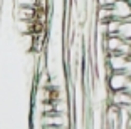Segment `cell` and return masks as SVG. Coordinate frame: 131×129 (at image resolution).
<instances>
[{
    "mask_svg": "<svg viewBox=\"0 0 131 129\" xmlns=\"http://www.w3.org/2000/svg\"><path fill=\"white\" fill-rule=\"evenodd\" d=\"M129 80L131 77L126 72H111L106 79V82H108V87L111 92H118V91H126Z\"/></svg>",
    "mask_w": 131,
    "mask_h": 129,
    "instance_id": "1",
    "label": "cell"
},
{
    "mask_svg": "<svg viewBox=\"0 0 131 129\" xmlns=\"http://www.w3.org/2000/svg\"><path fill=\"white\" fill-rule=\"evenodd\" d=\"M113 19L124 22V20H131V2L129 0H116V4L111 7Z\"/></svg>",
    "mask_w": 131,
    "mask_h": 129,
    "instance_id": "2",
    "label": "cell"
},
{
    "mask_svg": "<svg viewBox=\"0 0 131 129\" xmlns=\"http://www.w3.org/2000/svg\"><path fill=\"white\" fill-rule=\"evenodd\" d=\"M128 61H129V57L123 55V54H108L106 65L111 72H124Z\"/></svg>",
    "mask_w": 131,
    "mask_h": 129,
    "instance_id": "3",
    "label": "cell"
},
{
    "mask_svg": "<svg viewBox=\"0 0 131 129\" xmlns=\"http://www.w3.org/2000/svg\"><path fill=\"white\" fill-rule=\"evenodd\" d=\"M109 104L116 107H129L131 106V94L128 91H118L109 94Z\"/></svg>",
    "mask_w": 131,
    "mask_h": 129,
    "instance_id": "4",
    "label": "cell"
},
{
    "mask_svg": "<svg viewBox=\"0 0 131 129\" xmlns=\"http://www.w3.org/2000/svg\"><path fill=\"white\" fill-rule=\"evenodd\" d=\"M39 15V8L32 7H17L15 8V19L24 22H35Z\"/></svg>",
    "mask_w": 131,
    "mask_h": 129,
    "instance_id": "5",
    "label": "cell"
},
{
    "mask_svg": "<svg viewBox=\"0 0 131 129\" xmlns=\"http://www.w3.org/2000/svg\"><path fill=\"white\" fill-rule=\"evenodd\" d=\"M118 35L121 39H124V40H131V20H124V22L119 24Z\"/></svg>",
    "mask_w": 131,
    "mask_h": 129,
    "instance_id": "6",
    "label": "cell"
},
{
    "mask_svg": "<svg viewBox=\"0 0 131 129\" xmlns=\"http://www.w3.org/2000/svg\"><path fill=\"white\" fill-rule=\"evenodd\" d=\"M15 7H32L40 8V0H14Z\"/></svg>",
    "mask_w": 131,
    "mask_h": 129,
    "instance_id": "7",
    "label": "cell"
},
{
    "mask_svg": "<svg viewBox=\"0 0 131 129\" xmlns=\"http://www.w3.org/2000/svg\"><path fill=\"white\" fill-rule=\"evenodd\" d=\"M116 4V0H96L97 7H113Z\"/></svg>",
    "mask_w": 131,
    "mask_h": 129,
    "instance_id": "8",
    "label": "cell"
},
{
    "mask_svg": "<svg viewBox=\"0 0 131 129\" xmlns=\"http://www.w3.org/2000/svg\"><path fill=\"white\" fill-rule=\"evenodd\" d=\"M124 72H126L128 76L131 77V57H129V61H128V64H126V69H124Z\"/></svg>",
    "mask_w": 131,
    "mask_h": 129,
    "instance_id": "9",
    "label": "cell"
},
{
    "mask_svg": "<svg viewBox=\"0 0 131 129\" xmlns=\"http://www.w3.org/2000/svg\"><path fill=\"white\" fill-rule=\"evenodd\" d=\"M126 91H128V92L131 94V80H129V84H128V89H126Z\"/></svg>",
    "mask_w": 131,
    "mask_h": 129,
    "instance_id": "10",
    "label": "cell"
},
{
    "mask_svg": "<svg viewBox=\"0 0 131 129\" xmlns=\"http://www.w3.org/2000/svg\"><path fill=\"white\" fill-rule=\"evenodd\" d=\"M128 129H131V118H129V121H128Z\"/></svg>",
    "mask_w": 131,
    "mask_h": 129,
    "instance_id": "11",
    "label": "cell"
},
{
    "mask_svg": "<svg viewBox=\"0 0 131 129\" xmlns=\"http://www.w3.org/2000/svg\"><path fill=\"white\" fill-rule=\"evenodd\" d=\"M129 2H131V0H129Z\"/></svg>",
    "mask_w": 131,
    "mask_h": 129,
    "instance_id": "12",
    "label": "cell"
}]
</instances>
